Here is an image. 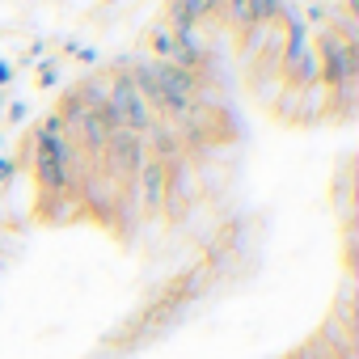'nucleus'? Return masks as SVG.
<instances>
[{
	"instance_id": "nucleus-1",
	"label": "nucleus",
	"mask_w": 359,
	"mask_h": 359,
	"mask_svg": "<svg viewBox=\"0 0 359 359\" xmlns=\"http://www.w3.org/2000/svg\"><path fill=\"white\" fill-rule=\"evenodd\" d=\"M199 199H203V169L182 152L177 161L165 165V203H161V212L169 220H182Z\"/></svg>"
},
{
	"instance_id": "nucleus-2",
	"label": "nucleus",
	"mask_w": 359,
	"mask_h": 359,
	"mask_svg": "<svg viewBox=\"0 0 359 359\" xmlns=\"http://www.w3.org/2000/svg\"><path fill=\"white\" fill-rule=\"evenodd\" d=\"M309 47H313V51H317V60H321V85H325V89H334V85H342V81H355V76H359V55H355V47H351V43H342L330 26H325V30H317Z\"/></svg>"
},
{
	"instance_id": "nucleus-3",
	"label": "nucleus",
	"mask_w": 359,
	"mask_h": 359,
	"mask_svg": "<svg viewBox=\"0 0 359 359\" xmlns=\"http://www.w3.org/2000/svg\"><path fill=\"white\" fill-rule=\"evenodd\" d=\"M152 72H156V85H161V110L187 118L195 110V93H199L203 76L182 72V68H173V64H161V60H152Z\"/></svg>"
},
{
	"instance_id": "nucleus-4",
	"label": "nucleus",
	"mask_w": 359,
	"mask_h": 359,
	"mask_svg": "<svg viewBox=\"0 0 359 359\" xmlns=\"http://www.w3.org/2000/svg\"><path fill=\"white\" fill-rule=\"evenodd\" d=\"M144 156H148L144 140H140L135 131H127V127H114L110 140H106V148H102L106 173H110V177H131V182H135V169H140Z\"/></svg>"
},
{
	"instance_id": "nucleus-5",
	"label": "nucleus",
	"mask_w": 359,
	"mask_h": 359,
	"mask_svg": "<svg viewBox=\"0 0 359 359\" xmlns=\"http://www.w3.org/2000/svg\"><path fill=\"white\" fill-rule=\"evenodd\" d=\"M135 191H140V212L144 216H161L165 203V165L156 156H144L135 169Z\"/></svg>"
},
{
	"instance_id": "nucleus-6",
	"label": "nucleus",
	"mask_w": 359,
	"mask_h": 359,
	"mask_svg": "<svg viewBox=\"0 0 359 359\" xmlns=\"http://www.w3.org/2000/svg\"><path fill=\"white\" fill-rule=\"evenodd\" d=\"M34 182H39L43 195H68L72 182H76V173L68 169V161L47 156V152H34Z\"/></svg>"
},
{
	"instance_id": "nucleus-7",
	"label": "nucleus",
	"mask_w": 359,
	"mask_h": 359,
	"mask_svg": "<svg viewBox=\"0 0 359 359\" xmlns=\"http://www.w3.org/2000/svg\"><path fill=\"white\" fill-rule=\"evenodd\" d=\"M148 47H152V60L169 64V55H173V34H169V26H165V22H156V26L148 30Z\"/></svg>"
},
{
	"instance_id": "nucleus-8",
	"label": "nucleus",
	"mask_w": 359,
	"mask_h": 359,
	"mask_svg": "<svg viewBox=\"0 0 359 359\" xmlns=\"http://www.w3.org/2000/svg\"><path fill=\"white\" fill-rule=\"evenodd\" d=\"M283 0H250V18H254V26H271V22H279L283 18Z\"/></svg>"
},
{
	"instance_id": "nucleus-9",
	"label": "nucleus",
	"mask_w": 359,
	"mask_h": 359,
	"mask_svg": "<svg viewBox=\"0 0 359 359\" xmlns=\"http://www.w3.org/2000/svg\"><path fill=\"white\" fill-rule=\"evenodd\" d=\"M233 30H250L254 18H250V0H224V13H220Z\"/></svg>"
},
{
	"instance_id": "nucleus-10",
	"label": "nucleus",
	"mask_w": 359,
	"mask_h": 359,
	"mask_svg": "<svg viewBox=\"0 0 359 359\" xmlns=\"http://www.w3.org/2000/svg\"><path fill=\"white\" fill-rule=\"evenodd\" d=\"M187 5V13L195 18V26H203L208 18H220L224 13V0H182Z\"/></svg>"
},
{
	"instance_id": "nucleus-11",
	"label": "nucleus",
	"mask_w": 359,
	"mask_h": 359,
	"mask_svg": "<svg viewBox=\"0 0 359 359\" xmlns=\"http://www.w3.org/2000/svg\"><path fill=\"white\" fill-rule=\"evenodd\" d=\"M39 68H43V72H39V85H43V89H51V85L60 81V60H43Z\"/></svg>"
},
{
	"instance_id": "nucleus-12",
	"label": "nucleus",
	"mask_w": 359,
	"mask_h": 359,
	"mask_svg": "<svg viewBox=\"0 0 359 359\" xmlns=\"http://www.w3.org/2000/svg\"><path fill=\"white\" fill-rule=\"evenodd\" d=\"M68 51H72L81 64H97V51H93V47H76V43H68Z\"/></svg>"
},
{
	"instance_id": "nucleus-13",
	"label": "nucleus",
	"mask_w": 359,
	"mask_h": 359,
	"mask_svg": "<svg viewBox=\"0 0 359 359\" xmlns=\"http://www.w3.org/2000/svg\"><path fill=\"white\" fill-rule=\"evenodd\" d=\"M5 114H9V123H26V118H30V106H26V102H13Z\"/></svg>"
},
{
	"instance_id": "nucleus-14",
	"label": "nucleus",
	"mask_w": 359,
	"mask_h": 359,
	"mask_svg": "<svg viewBox=\"0 0 359 359\" xmlns=\"http://www.w3.org/2000/svg\"><path fill=\"white\" fill-rule=\"evenodd\" d=\"M13 173H18V161L13 156H0V182H9Z\"/></svg>"
},
{
	"instance_id": "nucleus-15",
	"label": "nucleus",
	"mask_w": 359,
	"mask_h": 359,
	"mask_svg": "<svg viewBox=\"0 0 359 359\" xmlns=\"http://www.w3.org/2000/svg\"><path fill=\"white\" fill-rule=\"evenodd\" d=\"M18 76V64H9V60H0V89H5L9 81Z\"/></svg>"
},
{
	"instance_id": "nucleus-16",
	"label": "nucleus",
	"mask_w": 359,
	"mask_h": 359,
	"mask_svg": "<svg viewBox=\"0 0 359 359\" xmlns=\"http://www.w3.org/2000/svg\"><path fill=\"white\" fill-rule=\"evenodd\" d=\"M309 22H317V26L325 22V26H330V9H325V5H309Z\"/></svg>"
},
{
	"instance_id": "nucleus-17",
	"label": "nucleus",
	"mask_w": 359,
	"mask_h": 359,
	"mask_svg": "<svg viewBox=\"0 0 359 359\" xmlns=\"http://www.w3.org/2000/svg\"><path fill=\"white\" fill-rule=\"evenodd\" d=\"M0 110H5V89H0Z\"/></svg>"
},
{
	"instance_id": "nucleus-18",
	"label": "nucleus",
	"mask_w": 359,
	"mask_h": 359,
	"mask_svg": "<svg viewBox=\"0 0 359 359\" xmlns=\"http://www.w3.org/2000/svg\"><path fill=\"white\" fill-rule=\"evenodd\" d=\"M0 152H5V135H0Z\"/></svg>"
}]
</instances>
